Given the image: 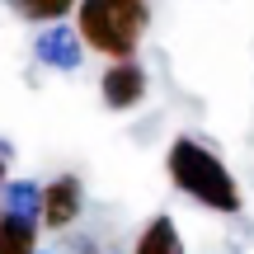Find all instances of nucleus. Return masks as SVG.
Returning <instances> with one entry per match:
<instances>
[{
    "instance_id": "obj_5",
    "label": "nucleus",
    "mask_w": 254,
    "mask_h": 254,
    "mask_svg": "<svg viewBox=\"0 0 254 254\" xmlns=\"http://www.w3.org/2000/svg\"><path fill=\"white\" fill-rule=\"evenodd\" d=\"M132 254H189L179 240V226H174V217H151L141 226V236H136V250Z\"/></svg>"
},
{
    "instance_id": "obj_1",
    "label": "nucleus",
    "mask_w": 254,
    "mask_h": 254,
    "mask_svg": "<svg viewBox=\"0 0 254 254\" xmlns=\"http://www.w3.org/2000/svg\"><path fill=\"white\" fill-rule=\"evenodd\" d=\"M165 170H170L174 189H184L189 198H198L212 212H240V184L231 179V170L221 165V155L212 146H202L198 136H174L165 151Z\"/></svg>"
},
{
    "instance_id": "obj_3",
    "label": "nucleus",
    "mask_w": 254,
    "mask_h": 254,
    "mask_svg": "<svg viewBox=\"0 0 254 254\" xmlns=\"http://www.w3.org/2000/svg\"><path fill=\"white\" fill-rule=\"evenodd\" d=\"M80 207H85V189H80L75 174H57V179L43 184V193H38V221H43L47 231L75 226Z\"/></svg>"
},
{
    "instance_id": "obj_8",
    "label": "nucleus",
    "mask_w": 254,
    "mask_h": 254,
    "mask_svg": "<svg viewBox=\"0 0 254 254\" xmlns=\"http://www.w3.org/2000/svg\"><path fill=\"white\" fill-rule=\"evenodd\" d=\"M38 52H43L47 62H57V66H75V57H80V52H75V43H71L66 33H47Z\"/></svg>"
},
{
    "instance_id": "obj_2",
    "label": "nucleus",
    "mask_w": 254,
    "mask_h": 254,
    "mask_svg": "<svg viewBox=\"0 0 254 254\" xmlns=\"http://www.w3.org/2000/svg\"><path fill=\"white\" fill-rule=\"evenodd\" d=\"M151 24V5L146 0H80L75 5V28L90 52L109 57V62H132L141 47V33Z\"/></svg>"
},
{
    "instance_id": "obj_6",
    "label": "nucleus",
    "mask_w": 254,
    "mask_h": 254,
    "mask_svg": "<svg viewBox=\"0 0 254 254\" xmlns=\"http://www.w3.org/2000/svg\"><path fill=\"white\" fill-rule=\"evenodd\" d=\"M0 254H38V226L24 212H0Z\"/></svg>"
},
{
    "instance_id": "obj_7",
    "label": "nucleus",
    "mask_w": 254,
    "mask_h": 254,
    "mask_svg": "<svg viewBox=\"0 0 254 254\" xmlns=\"http://www.w3.org/2000/svg\"><path fill=\"white\" fill-rule=\"evenodd\" d=\"M9 5L19 9L24 19H38V24H57V19H66L80 0H9Z\"/></svg>"
},
{
    "instance_id": "obj_4",
    "label": "nucleus",
    "mask_w": 254,
    "mask_h": 254,
    "mask_svg": "<svg viewBox=\"0 0 254 254\" xmlns=\"http://www.w3.org/2000/svg\"><path fill=\"white\" fill-rule=\"evenodd\" d=\"M146 90H151V80H146V71L136 62H113L109 71H104V80H99V94H104V104H109L113 113L136 109V104L146 99Z\"/></svg>"
}]
</instances>
